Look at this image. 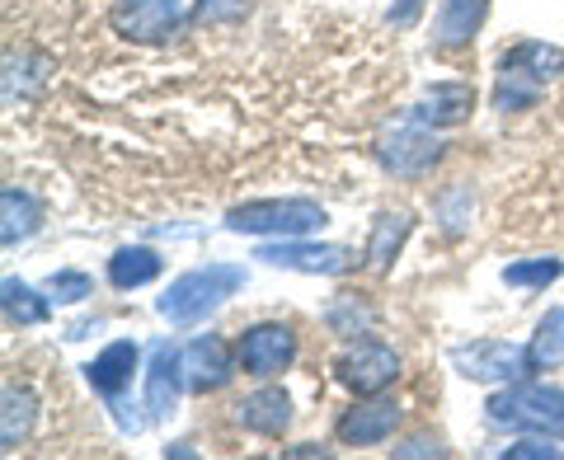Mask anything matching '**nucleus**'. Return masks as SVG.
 <instances>
[{"instance_id": "13", "label": "nucleus", "mask_w": 564, "mask_h": 460, "mask_svg": "<svg viewBox=\"0 0 564 460\" xmlns=\"http://www.w3.org/2000/svg\"><path fill=\"white\" fill-rule=\"evenodd\" d=\"M184 381H188V391H198V395H207V391H221L226 381H231V352H226V343L221 339H198V343H188V352H184Z\"/></svg>"}, {"instance_id": "26", "label": "nucleus", "mask_w": 564, "mask_h": 460, "mask_svg": "<svg viewBox=\"0 0 564 460\" xmlns=\"http://www.w3.org/2000/svg\"><path fill=\"white\" fill-rule=\"evenodd\" d=\"M362 320H372V315L358 310V296H344L339 306L329 310V325L339 329V333H358V325H362Z\"/></svg>"}, {"instance_id": "24", "label": "nucleus", "mask_w": 564, "mask_h": 460, "mask_svg": "<svg viewBox=\"0 0 564 460\" xmlns=\"http://www.w3.org/2000/svg\"><path fill=\"white\" fill-rule=\"evenodd\" d=\"M564 263L560 259H532V263H508L503 269V282L508 287H545V282L560 277Z\"/></svg>"}, {"instance_id": "2", "label": "nucleus", "mask_w": 564, "mask_h": 460, "mask_svg": "<svg viewBox=\"0 0 564 460\" xmlns=\"http://www.w3.org/2000/svg\"><path fill=\"white\" fill-rule=\"evenodd\" d=\"M564 62L555 47L545 43H518L503 52L499 62V85H494V109H532L536 95L545 90V80L555 76Z\"/></svg>"}, {"instance_id": "4", "label": "nucleus", "mask_w": 564, "mask_h": 460, "mask_svg": "<svg viewBox=\"0 0 564 460\" xmlns=\"http://www.w3.org/2000/svg\"><path fill=\"white\" fill-rule=\"evenodd\" d=\"M489 423H508V428H536V432H564V391L551 385H513L499 391L489 404Z\"/></svg>"}, {"instance_id": "8", "label": "nucleus", "mask_w": 564, "mask_h": 460, "mask_svg": "<svg viewBox=\"0 0 564 460\" xmlns=\"http://www.w3.org/2000/svg\"><path fill=\"white\" fill-rule=\"evenodd\" d=\"M292 358H296V339H292L288 325H254V329L240 333V366L259 381L288 371Z\"/></svg>"}, {"instance_id": "1", "label": "nucleus", "mask_w": 564, "mask_h": 460, "mask_svg": "<svg viewBox=\"0 0 564 460\" xmlns=\"http://www.w3.org/2000/svg\"><path fill=\"white\" fill-rule=\"evenodd\" d=\"M245 287V269H236V263H207V269H193L184 277H174L165 296L155 300V310L165 315L170 325H198L207 310H217L226 296H236Z\"/></svg>"}, {"instance_id": "3", "label": "nucleus", "mask_w": 564, "mask_h": 460, "mask_svg": "<svg viewBox=\"0 0 564 460\" xmlns=\"http://www.w3.org/2000/svg\"><path fill=\"white\" fill-rule=\"evenodd\" d=\"M226 226L240 236H311L325 226V207L311 198H263L226 211Z\"/></svg>"}, {"instance_id": "16", "label": "nucleus", "mask_w": 564, "mask_h": 460, "mask_svg": "<svg viewBox=\"0 0 564 460\" xmlns=\"http://www.w3.org/2000/svg\"><path fill=\"white\" fill-rule=\"evenodd\" d=\"M485 10H489V0H443L437 24H433V43L437 47H466L475 39V29L485 24Z\"/></svg>"}, {"instance_id": "22", "label": "nucleus", "mask_w": 564, "mask_h": 460, "mask_svg": "<svg viewBox=\"0 0 564 460\" xmlns=\"http://www.w3.org/2000/svg\"><path fill=\"white\" fill-rule=\"evenodd\" d=\"M0 404H6V414H0V447L14 451L29 437V428H33V395L6 385V399H0Z\"/></svg>"}, {"instance_id": "27", "label": "nucleus", "mask_w": 564, "mask_h": 460, "mask_svg": "<svg viewBox=\"0 0 564 460\" xmlns=\"http://www.w3.org/2000/svg\"><path fill=\"white\" fill-rule=\"evenodd\" d=\"M503 456H508V460H560L564 451L551 447L545 437H527V441H518V447H508Z\"/></svg>"}, {"instance_id": "10", "label": "nucleus", "mask_w": 564, "mask_h": 460, "mask_svg": "<svg viewBox=\"0 0 564 460\" xmlns=\"http://www.w3.org/2000/svg\"><path fill=\"white\" fill-rule=\"evenodd\" d=\"M254 259L273 263V269H296V273H344L352 263V254L344 250V244H302L296 236L278 240V244H263Z\"/></svg>"}, {"instance_id": "20", "label": "nucleus", "mask_w": 564, "mask_h": 460, "mask_svg": "<svg viewBox=\"0 0 564 460\" xmlns=\"http://www.w3.org/2000/svg\"><path fill=\"white\" fill-rule=\"evenodd\" d=\"M404 236H410V211H381L372 226V240H367V269H377V273L391 269Z\"/></svg>"}, {"instance_id": "6", "label": "nucleus", "mask_w": 564, "mask_h": 460, "mask_svg": "<svg viewBox=\"0 0 564 460\" xmlns=\"http://www.w3.org/2000/svg\"><path fill=\"white\" fill-rule=\"evenodd\" d=\"M109 20L132 43H165L170 33H180L184 6L180 0H118Z\"/></svg>"}, {"instance_id": "31", "label": "nucleus", "mask_w": 564, "mask_h": 460, "mask_svg": "<svg viewBox=\"0 0 564 460\" xmlns=\"http://www.w3.org/2000/svg\"><path fill=\"white\" fill-rule=\"evenodd\" d=\"M560 70H564V66H560Z\"/></svg>"}, {"instance_id": "18", "label": "nucleus", "mask_w": 564, "mask_h": 460, "mask_svg": "<svg viewBox=\"0 0 564 460\" xmlns=\"http://www.w3.org/2000/svg\"><path fill=\"white\" fill-rule=\"evenodd\" d=\"M564 366V306L545 310V320L536 325L532 343H527V371H555Z\"/></svg>"}, {"instance_id": "30", "label": "nucleus", "mask_w": 564, "mask_h": 460, "mask_svg": "<svg viewBox=\"0 0 564 460\" xmlns=\"http://www.w3.org/2000/svg\"><path fill=\"white\" fill-rule=\"evenodd\" d=\"M395 456H443V447H437V441H429V437H414L410 447H395Z\"/></svg>"}, {"instance_id": "25", "label": "nucleus", "mask_w": 564, "mask_h": 460, "mask_svg": "<svg viewBox=\"0 0 564 460\" xmlns=\"http://www.w3.org/2000/svg\"><path fill=\"white\" fill-rule=\"evenodd\" d=\"M47 292H52V300H62V306H76V300L90 296V277L76 273V269H62V273H52Z\"/></svg>"}, {"instance_id": "19", "label": "nucleus", "mask_w": 564, "mask_h": 460, "mask_svg": "<svg viewBox=\"0 0 564 460\" xmlns=\"http://www.w3.org/2000/svg\"><path fill=\"white\" fill-rule=\"evenodd\" d=\"M151 277H161V254L147 250V244H128L109 259V282L118 292H132V287H147Z\"/></svg>"}, {"instance_id": "29", "label": "nucleus", "mask_w": 564, "mask_h": 460, "mask_svg": "<svg viewBox=\"0 0 564 460\" xmlns=\"http://www.w3.org/2000/svg\"><path fill=\"white\" fill-rule=\"evenodd\" d=\"M419 10H423V0H400V6H391V24L395 29H410L419 20Z\"/></svg>"}, {"instance_id": "11", "label": "nucleus", "mask_w": 564, "mask_h": 460, "mask_svg": "<svg viewBox=\"0 0 564 460\" xmlns=\"http://www.w3.org/2000/svg\"><path fill=\"white\" fill-rule=\"evenodd\" d=\"M180 385L184 381V352L174 343H151V366H147V414L151 418H170L180 404Z\"/></svg>"}, {"instance_id": "5", "label": "nucleus", "mask_w": 564, "mask_h": 460, "mask_svg": "<svg viewBox=\"0 0 564 460\" xmlns=\"http://www.w3.org/2000/svg\"><path fill=\"white\" fill-rule=\"evenodd\" d=\"M377 155H381V165L391 169V174H404V179H414V174L433 169L437 161H443V141H437V136L429 132V122L414 113V118H404V122H395V128L381 132Z\"/></svg>"}, {"instance_id": "12", "label": "nucleus", "mask_w": 564, "mask_h": 460, "mask_svg": "<svg viewBox=\"0 0 564 460\" xmlns=\"http://www.w3.org/2000/svg\"><path fill=\"white\" fill-rule=\"evenodd\" d=\"M400 423V409L391 399H372V404H358V409H348L339 418V441L344 447H377L395 432Z\"/></svg>"}, {"instance_id": "21", "label": "nucleus", "mask_w": 564, "mask_h": 460, "mask_svg": "<svg viewBox=\"0 0 564 460\" xmlns=\"http://www.w3.org/2000/svg\"><path fill=\"white\" fill-rule=\"evenodd\" d=\"M0 211H6V226H0V240H6V244L29 240L33 230H39V221H43V207L33 202V193L14 188V184L0 193Z\"/></svg>"}, {"instance_id": "9", "label": "nucleus", "mask_w": 564, "mask_h": 460, "mask_svg": "<svg viewBox=\"0 0 564 460\" xmlns=\"http://www.w3.org/2000/svg\"><path fill=\"white\" fill-rule=\"evenodd\" d=\"M400 376V358L386 343H358L339 358V381L358 395H377Z\"/></svg>"}, {"instance_id": "14", "label": "nucleus", "mask_w": 564, "mask_h": 460, "mask_svg": "<svg viewBox=\"0 0 564 460\" xmlns=\"http://www.w3.org/2000/svg\"><path fill=\"white\" fill-rule=\"evenodd\" d=\"M132 371H137V343H128V339H118V343H109L99 352V358L85 366V376H90V385L95 391L109 399V404H118V395H122V385L132 381Z\"/></svg>"}, {"instance_id": "28", "label": "nucleus", "mask_w": 564, "mask_h": 460, "mask_svg": "<svg viewBox=\"0 0 564 460\" xmlns=\"http://www.w3.org/2000/svg\"><path fill=\"white\" fill-rule=\"evenodd\" d=\"M240 10H245V0H198L193 20H203V24H212V20H236Z\"/></svg>"}, {"instance_id": "17", "label": "nucleus", "mask_w": 564, "mask_h": 460, "mask_svg": "<svg viewBox=\"0 0 564 460\" xmlns=\"http://www.w3.org/2000/svg\"><path fill=\"white\" fill-rule=\"evenodd\" d=\"M475 109V90L466 80H443V85H433L429 95H423L419 103V118L429 122V128H452V122H462L466 113Z\"/></svg>"}, {"instance_id": "23", "label": "nucleus", "mask_w": 564, "mask_h": 460, "mask_svg": "<svg viewBox=\"0 0 564 460\" xmlns=\"http://www.w3.org/2000/svg\"><path fill=\"white\" fill-rule=\"evenodd\" d=\"M0 300H6V315L14 325H43L47 320V296H39L20 277H6V287H0Z\"/></svg>"}, {"instance_id": "7", "label": "nucleus", "mask_w": 564, "mask_h": 460, "mask_svg": "<svg viewBox=\"0 0 564 460\" xmlns=\"http://www.w3.org/2000/svg\"><path fill=\"white\" fill-rule=\"evenodd\" d=\"M452 366L462 371L466 381H518L527 371V352L499 339H480V343H462L452 348Z\"/></svg>"}, {"instance_id": "15", "label": "nucleus", "mask_w": 564, "mask_h": 460, "mask_svg": "<svg viewBox=\"0 0 564 460\" xmlns=\"http://www.w3.org/2000/svg\"><path fill=\"white\" fill-rule=\"evenodd\" d=\"M236 418H240V428H250L259 437H278L292 423V399L282 391H254L236 404Z\"/></svg>"}]
</instances>
